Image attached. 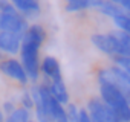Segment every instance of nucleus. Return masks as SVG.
Returning a JSON list of instances; mask_svg holds the SVG:
<instances>
[{"label":"nucleus","mask_w":130,"mask_h":122,"mask_svg":"<svg viewBox=\"0 0 130 122\" xmlns=\"http://www.w3.org/2000/svg\"><path fill=\"white\" fill-rule=\"evenodd\" d=\"M40 47L41 43L34 40L29 34L23 35L22 47H20V63L29 78V83L37 84L40 78Z\"/></svg>","instance_id":"obj_1"},{"label":"nucleus","mask_w":130,"mask_h":122,"mask_svg":"<svg viewBox=\"0 0 130 122\" xmlns=\"http://www.w3.org/2000/svg\"><path fill=\"white\" fill-rule=\"evenodd\" d=\"M103 3V0H66V11L78 12L84 9H96Z\"/></svg>","instance_id":"obj_11"},{"label":"nucleus","mask_w":130,"mask_h":122,"mask_svg":"<svg viewBox=\"0 0 130 122\" xmlns=\"http://www.w3.org/2000/svg\"><path fill=\"white\" fill-rule=\"evenodd\" d=\"M66 113H68V122H80V114H78L80 108L75 104L69 102L66 107Z\"/></svg>","instance_id":"obj_15"},{"label":"nucleus","mask_w":130,"mask_h":122,"mask_svg":"<svg viewBox=\"0 0 130 122\" xmlns=\"http://www.w3.org/2000/svg\"><path fill=\"white\" fill-rule=\"evenodd\" d=\"M29 28L28 20L17 11L11 14H0V31L12 32L17 35H25Z\"/></svg>","instance_id":"obj_4"},{"label":"nucleus","mask_w":130,"mask_h":122,"mask_svg":"<svg viewBox=\"0 0 130 122\" xmlns=\"http://www.w3.org/2000/svg\"><path fill=\"white\" fill-rule=\"evenodd\" d=\"M100 98L107 107H110L119 116V119L122 122H130V105L118 87H115L113 84H109V83H101L100 84Z\"/></svg>","instance_id":"obj_2"},{"label":"nucleus","mask_w":130,"mask_h":122,"mask_svg":"<svg viewBox=\"0 0 130 122\" xmlns=\"http://www.w3.org/2000/svg\"><path fill=\"white\" fill-rule=\"evenodd\" d=\"M40 73L44 76V81H61L63 75H61V67L60 63L55 56H44L40 63Z\"/></svg>","instance_id":"obj_6"},{"label":"nucleus","mask_w":130,"mask_h":122,"mask_svg":"<svg viewBox=\"0 0 130 122\" xmlns=\"http://www.w3.org/2000/svg\"><path fill=\"white\" fill-rule=\"evenodd\" d=\"M86 110L89 111L92 122H107L106 119V104L101 101V98H92L87 102Z\"/></svg>","instance_id":"obj_10"},{"label":"nucleus","mask_w":130,"mask_h":122,"mask_svg":"<svg viewBox=\"0 0 130 122\" xmlns=\"http://www.w3.org/2000/svg\"><path fill=\"white\" fill-rule=\"evenodd\" d=\"M90 41L93 43V46H96L103 53L113 56H125V50L121 44V41L112 34H95L92 35Z\"/></svg>","instance_id":"obj_3"},{"label":"nucleus","mask_w":130,"mask_h":122,"mask_svg":"<svg viewBox=\"0 0 130 122\" xmlns=\"http://www.w3.org/2000/svg\"><path fill=\"white\" fill-rule=\"evenodd\" d=\"M20 107L29 110V111H34V99H32V95L29 90H25L20 96Z\"/></svg>","instance_id":"obj_14"},{"label":"nucleus","mask_w":130,"mask_h":122,"mask_svg":"<svg viewBox=\"0 0 130 122\" xmlns=\"http://www.w3.org/2000/svg\"><path fill=\"white\" fill-rule=\"evenodd\" d=\"M22 35L0 31V52L8 53V55H17L22 47Z\"/></svg>","instance_id":"obj_7"},{"label":"nucleus","mask_w":130,"mask_h":122,"mask_svg":"<svg viewBox=\"0 0 130 122\" xmlns=\"http://www.w3.org/2000/svg\"><path fill=\"white\" fill-rule=\"evenodd\" d=\"M11 12H17L14 5L9 0H0V14H11Z\"/></svg>","instance_id":"obj_17"},{"label":"nucleus","mask_w":130,"mask_h":122,"mask_svg":"<svg viewBox=\"0 0 130 122\" xmlns=\"http://www.w3.org/2000/svg\"><path fill=\"white\" fill-rule=\"evenodd\" d=\"M107 2H112V3H115V5H118V6H122L127 0H107Z\"/></svg>","instance_id":"obj_21"},{"label":"nucleus","mask_w":130,"mask_h":122,"mask_svg":"<svg viewBox=\"0 0 130 122\" xmlns=\"http://www.w3.org/2000/svg\"><path fill=\"white\" fill-rule=\"evenodd\" d=\"M14 8L26 18L31 20L40 14V2L38 0H9Z\"/></svg>","instance_id":"obj_8"},{"label":"nucleus","mask_w":130,"mask_h":122,"mask_svg":"<svg viewBox=\"0 0 130 122\" xmlns=\"http://www.w3.org/2000/svg\"><path fill=\"white\" fill-rule=\"evenodd\" d=\"M47 89H49V93L63 105H68L69 104V92L66 89V84L64 81H43Z\"/></svg>","instance_id":"obj_9"},{"label":"nucleus","mask_w":130,"mask_h":122,"mask_svg":"<svg viewBox=\"0 0 130 122\" xmlns=\"http://www.w3.org/2000/svg\"><path fill=\"white\" fill-rule=\"evenodd\" d=\"M32 116V111L23 108V107H17L9 116H6L5 122H29Z\"/></svg>","instance_id":"obj_12"},{"label":"nucleus","mask_w":130,"mask_h":122,"mask_svg":"<svg viewBox=\"0 0 130 122\" xmlns=\"http://www.w3.org/2000/svg\"><path fill=\"white\" fill-rule=\"evenodd\" d=\"M15 108H17V107H15V105H14L11 101H6V102L3 104V108H2V111H3L6 116H9V114H11V113H12Z\"/></svg>","instance_id":"obj_18"},{"label":"nucleus","mask_w":130,"mask_h":122,"mask_svg":"<svg viewBox=\"0 0 130 122\" xmlns=\"http://www.w3.org/2000/svg\"><path fill=\"white\" fill-rule=\"evenodd\" d=\"M0 72L12 79H15L22 86H26L29 83V78H28L22 63L15 58H5L3 61H0Z\"/></svg>","instance_id":"obj_5"},{"label":"nucleus","mask_w":130,"mask_h":122,"mask_svg":"<svg viewBox=\"0 0 130 122\" xmlns=\"http://www.w3.org/2000/svg\"><path fill=\"white\" fill-rule=\"evenodd\" d=\"M29 122H37V120H32V119H31V120H29Z\"/></svg>","instance_id":"obj_22"},{"label":"nucleus","mask_w":130,"mask_h":122,"mask_svg":"<svg viewBox=\"0 0 130 122\" xmlns=\"http://www.w3.org/2000/svg\"><path fill=\"white\" fill-rule=\"evenodd\" d=\"M113 63L130 75V56H113Z\"/></svg>","instance_id":"obj_16"},{"label":"nucleus","mask_w":130,"mask_h":122,"mask_svg":"<svg viewBox=\"0 0 130 122\" xmlns=\"http://www.w3.org/2000/svg\"><path fill=\"white\" fill-rule=\"evenodd\" d=\"M121 8H122V9H124L127 14H130V0H127V2H125V3H124Z\"/></svg>","instance_id":"obj_20"},{"label":"nucleus","mask_w":130,"mask_h":122,"mask_svg":"<svg viewBox=\"0 0 130 122\" xmlns=\"http://www.w3.org/2000/svg\"><path fill=\"white\" fill-rule=\"evenodd\" d=\"M113 35L121 41V44H122V47H124V50H125V56H130V34H127V32H122V31H115L113 32Z\"/></svg>","instance_id":"obj_13"},{"label":"nucleus","mask_w":130,"mask_h":122,"mask_svg":"<svg viewBox=\"0 0 130 122\" xmlns=\"http://www.w3.org/2000/svg\"><path fill=\"white\" fill-rule=\"evenodd\" d=\"M80 122H92L90 120V116H89V111L86 108H80Z\"/></svg>","instance_id":"obj_19"}]
</instances>
